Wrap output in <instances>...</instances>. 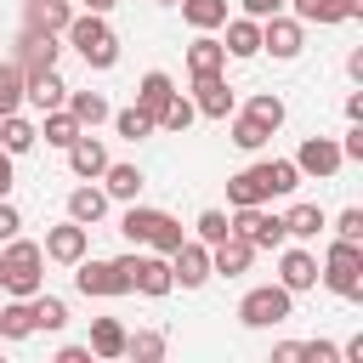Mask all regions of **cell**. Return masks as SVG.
<instances>
[{"mask_svg": "<svg viewBox=\"0 0 363 363\" xmlns=\"http://www.w3.org/2000/svg\"><path fill=\"white\" fill-rule=\"evenodd\" d=\"M301 187V170H295V159H255V164H244L238 176H227V204L238 210V204H267V199H289Z\"/></svg>", "mask_w": 363, "mask_h": 363, "instance_id": "cell-1", "label": "cell"}, {"mask_svg": "<svg viewBox=\"0 0 363 363\" xmlns=\"http://www.w3.org/2000/svg\"><path fill=\"white\" fill-rule=\"evenodd\" d=\"M119 233L130 238V250H159V255H170V250L187 238V227H182L170 210H153V204H125Z\"/></svg>", "mask_w": 363, "mask_h": 363, "instance_id": "cell-2", "label": "cell"}, {"mask_svg": "<svg viewBox=\"0 0 363 363\" xmlns=\"http://www.w3.org/2000/svg\"><path fill=\"white\" fill-rule=\"evenodd\" d=\"M40 267H45V250H40L34 238L17 233V238L0 244V289H6V295H23V301L40 295V289H45V272H40Z\"/></svg>", "mask_w": 363, "mask_h": 363, "instance_id": "cell-3", "label": "cell"}, {"mask_svg": "<svg viewBox=\"0 0 363 363\" xmlns=\"http://www.w3.org/2000/svg\"><path fill=\"white\" fill-rule=\"evenodd\" d=\"M62 40L85 57V68H96V74H108L113 62H119V34L108 28V17H96V11H74V23L62 28Z\"/></svg>", "mask_w": 363, "mask_h": 363, "instance_id": "cell-4", "label": "cell"}, {"mask_svg": "<svg viewBox=\"0 0 363 363\" xmlns=\"http://www.w3.org/2000/svg\"><path fill=\"white\" fill-rule=\"evenodd\" d=\"M318 284L340 301H363V244L357 238H335L323 250V267H318Z\"/></svg>", "mask_w": 363, "mask_h": 363, "instance_id": "cell-5", "label": "cell"}, {"mask_svg": "<svg viewBox=\"0 0 363 363\" xmlns=\"http://www.w3.org/2000/svg\"><path fill=\"white\" fill-rule=\"evenodd\" d=\"M113 261H119L125 284H130L136 295H147V301H164V295L176 289V278H170V255H159V250H130V255H113Z\"/></svg>", "mask_w": 363, "mask_h": 363, "instance_id": "cell-6", "label": "cell"}, {"mask_svg": "<svg viewBox=\"0 0 363 363\" xmlns=\"http://www.w3.org/2000/svg\"><path fill=\"white\" fill-rule=\"evenodd\" d=\"M289 312H295V295L284 284H255L238 301V323L244 329H278V323H289Z\"/></svg>", "mask_w": 363, "mask_h": 363, "instance_id": "cell-7", "label": "cell"}, {"mask_svg": "<svg viewBox=\"0 0 363 363\" xmlns=\"http://www.w3.org/2000/svg\"><path fill=\"white\" fill-rule=\"evenodd\" d=\"M74 289H79L85 301H119V295H130L119 261H96V255H79V261H74Z\"/></svg>", "mask_w": 363, "mask_h": 363, "instance_id": "cell-8", "label": "cell"}, {"mask_svg": "<svg viewBox=\"0 0 363 363\" xmlns=\"http://www.w3.org/2000/svg\"><path fill=\"white\" fill-rule=\"evenodd\" d=\"M227 221H233V233H238V238H250L255 250H278V244H289V233H284V216H272L267 204H238Z\"/></svg>", "mask_w": 363, "mask_h": 363, "instance_id": "cell-9", "label": "cell"}, {"mask_svg": "<svg viewBox=\"0 0 363 363\" xmlns=\"http://www.w3.org/2000/svg\"><path fill=\"white\" fill-rule=\"evenodd\" d=\"M261 51H272L278 62H295L301 51H306V23H295V17H261Z\"/></svg>", "mask_w": 363, "mask_h": 363, "instance_id": "cell-10", "label": "cell"}, {"mask_svg": "<svg viewBox=\"0 0 363 363\" xmlns=\"http://www.w3.org/2000/svg\"><path fill=\"white\" fill-rule=\"evenodd\" d=\"M340 142L335 136H306L301 147H295V170L301 176H312V182H329V176H340Z\"/></svg>", "mask_w": 363, "mask_h": 363, "instance_id": "cell-11", "label": "cell"}, {"mask_svg": "<svg viewBox=\"0 0 363 363\" xmlns=\"http://www.w3.org/2000/svg\"><path fill=\"white\" fill-rule=\"evenodd\" d=\"M170 278L182 284V289H204L216 272H210V244H199V238H182L176 250H170Z\"/></svg>", "mask_w": 363, "mask_h": 363, "instance_id": "cell-12", "label": "cell"}, {"mask_svg": "<svg viewBox=\"0 0 363 363\" xmlns=\"http://www.w3.org/2000/svg\"><path fill=\"white\" fill-rule=\"evenodd\" d=\"M278 284H284L289 295L318 289V255L301 250V244H278Z\"/></svg>", "mask_w": 363, "mask_h": 363, "instance_id": "cell-13", "label": "cell"}, {"mask_svg": "<svg viewBox=\"0 0 363 363\" xmlns=\"http://www.w3.org/2000/svg\"><path fill=\"white\" fill-rule=\"evenodd\" d=\"M193 108H199L204 119H227V113L238 108L227 74H193Z\"/></svg>", "mask_w": 363, "mask_h": 363, "instance_id": "cell-14", "label": "cell"}, {"mask_svg": "<svg viewBox=\"0 0 363 363\" xmlns=\"http://www.w3.org/2000/svg\"><path fill=\"white\" fill-rule=\"evenodd\" d=\"M45 261H57V267H74L85 250H91V227H79V221H57L51 233H45Z\"/></svg>", "mask_w": 363, "mask_h": 363, "instance_id": "cell-15", "label": "cell"}, {"mask_svg": "<svg viewBox=\"0 0 363 363\" xmlns=\"http://www.w3.org/2000/svg\"><path fill=\"white\" fill-rule=\"evenodd\" d=\"M62 153H68V170H74L79 182H96V176L108 170V147H102V136H91V130H79Z\"/></svg>", "mask_w": 363, "mask_h": 363, "instance_id": "cell-16", "label": "cell"}, {"mask_svg": "<svg viewBox=\"0 0 363 363\" xmlns=\"http://www.w3.org/2000/svg\"><path fill=\"white\" fill-rule=\"evenodd\" d=\"M96 182H102L108 204H136V199H142V187H147L142 164H113V159H108V170H102Z\"/></svg>", "mask_w": 363, "mask_h": 363, "instance_id": "cell-17", "label": "cell"}, {"mask_svg": "<svg viewBox=\"0 0 363 363\" xmlns=\"http://www.w3.org/2000/svg\"><path fill=\"white\" fill-rule=\"evenodd\" d=\"M250 261H255V244L238 238V233H227L221 244H210V272H221V278H244Z\"/></svg>", "mask_w": 363, "mask_h": 363, "instance_id": "cell-18", "label": "cell"}, {"mask_svg": "<svg viewBox=\"0 0 363 363\" xmlns=\"http://www.w3.org/2000/svg\"><path fill=\"white\" fill-rule=\"evenodd\" d=\"M57 57H62V45H57V34H34V28H23V40H17V62H23V74H40V68H57Z\"/></svg>", "mask_w": 363, "mask_h": 363, "instance_id": "cell-19", "label": "cell"}, {"mask_svg": "<svg viewBox=\"0 0 363 363\" xmlns=\"http://www.w3.org/2000/svg\"><path fill=\"white\" fill-rule=\"evenodd\" d=\"M23 102H34L40 113H45V108H62V102H68V85H62V74H57V68L23 74Z\"/></svg>", "mask_w": 363, "mask_h": 363, "instance_id": "cell-20", "label": "cell"}, {"mask_svg": "<svg viewBox=\"0 0 363 363\" xmlns=\"http://www.w3.org/2000/svg\"><path fill=\"white\" fill-rule=\"evenodd\" d=\"M74 0H28V17H23V28H34V34H62L68 23H74Z\"/></svg>", "mask_w": 363, "mask_h": 363, "instance_id": "cell-21", "label": "cell"}, {"mask_svg": "<svg viewBox=\"0 0 363 363\" xmlns=\"http://www.w3.org/2000/svg\"><path fill=\"white\" fill-rule=\"evenodd\" d=\"M221 28H227V40H221V45H227V57H238V62L261 57V23H255V17H227Z\"/></svg>", "mask_w": 363, "mask_h": 363, "instance_id": "cell-22", "label": "cell"}, {"mask_svg": "<svg viewBox=\"0 0 363 363\" xmlns=\"http://www.w3.org/2000/svg\"><path fill=\"white\" fill-rule=\"evenodd\" d=\"M170 96H176V79H170L164 68H147V74H142V85H136V108H142L147 119H159V108H164ZM153 130H159V125H153Z\"/></svg>", "mask_w": 363, "mask_h": 363, "instance_id": "cell-23", "label": "cell"}, {"mask_svg": "<svg viewBox=\"0 0 363 363\" xmlns=\"http://www.w3.org/2000/svg\"><path fill=\"white\" fill-rule=\"evenodd\" d=\"M227 142H233L238 153H261V147L272 142V130H267L261 119H250V113H238V108H233V113H227Z\"/></svg>", "mask_w": 363, "mask_h": 363, "instance_id": "cell-24", "label": "cell"}, {"mask_svg": "<svg viewBox=\"0 0 363 363\" xmlns=\"http://www.w3.org/2000/svg\"><path fill=\"white\" fill-rule=\"evenodd\" d=\"M108 216V193L102 187H91V182H79L74 193H68V221H79V227H96Z\"/></svg>", "mask_w": 363, "mask_h": 363, "instance_id": "cell-25", "label": "cell"}, {"mask_svg": "<svg viewBox=\"0 0 363 363\" xmlns=\"http://www.w3.org/2000/svg\"><path fill=\"white\" fill-rule=\"evenodd\" d=\"M91 357H102V363H113V357H125V323L119 318H91Z\"/></svg>", "mask_w": 363, "mask_h": 363, "instance_id": "cell-26", "label": "cell"}, {"mask_svg": "<svg viewBox=\"0 0 363 363\" xmlns=\"http://www.w3.org/2000/svg\"><path fill=\"white\" fill-rule=\"evenodd\" d=\"M187 74H227V45L216 34H199L187 45Z\"/></svg>", "mask_w": 363, "mask_h": 363, "instance_id": "cell-27", "label": "cell"}, {"mask_svg": "<svg viewBox=\"0 0 363 363\" xmlns=\"http://www.w3.org/2000/svg\"><path fill=\"white\" fill-rule=\"evenodd\" d=\"M323 227H329V216H323L318 204H289V210H284V233H289L295 244H312Z\"/></svg>", "mask_w": 363, "mask_h": 363, "instance_id": "cell-28", "label": "cell"}, {"mask_svg": "<svg viewBox=\"0 0 363 363\" xmlns=\"http://www.w3.org/2000/svg\"><path fill=\"white\" fill-rule=\"evenodd\" d=\"M28 306H34V335H62L68 329V301L62 295H28Z\"/></svg>", "mask_w": 363, "mask_h": 363, "instance_id": "cell-29", "label": "cell"}, {"mask_svg": "<svg viewBox=\"0 0 363 363\" xmlns=\"http://www.w3.org/2000/svg\"><path fill=\"white\" fill-rule=\"evenodd\" d=\"M176 6H182V23L193 34H216L227 23V0H176Z\"/></svg>", "mask_w": 363, "mask_h": 363, "instance_id": "cell-30", "label": "cell"}, {"mask_svg": "<svg viewBox=\"0 0 363 363\" xmlns=\"http://www.w3.org/2000/svg\"><path fill=\"white\" fill-rule=\"evenodd\" d=\"M62 108H68V113H74V119H79L85 130H96V125H102V119L113 113L102 91H68V102H62Z\"/></svg>", "mask_w": 363, "mask_h": 363, "instance_id": "cell-31", "label": "cell"}, {"mask_svg": "<svg viewBox=\"0 0 363 363\" xmlns=\"http://www.w3.org/2000/svg\"><path fill=\"white\" fill-rule=\"evenodd\" d=\"M34 142H40V125H28L23 113H0V147H6L11 159H17V153H28Z\"/></svg>", "mask_w": 363, "mask_h": 363, "instance_id": "cell-32", "label": "cell"}, {"mask_svg": "<svg viewBox=\"0 0 363 363\" xmlns=\"http://www.w3.org/2000/svg\"><path fill=\"white\" fill-rule=\"evenodd\" d=\"M28 335H34V306L23 295H11L0 306V340H28Z\"/></svg>", "mask_w": 363, "mask_h": 363, "instance_id": "cell-33", "label": "cell"}, {"mask_svg": "<svg viewBox=\"0 0 363 363\" xmlns=\"http://www.w3.org/2000/svg\"><path fill=\"white\" fill-rule=\"evenodd\" d=\"M295 23H318V28H335L346 23V0H289Z\"/></svg>", "mask_w": 363, "mask_h": 363, "instance_id": "cell-34", "label": "cell"}, {"mask_svg": "<svg viewBox=\"0 0 363 363\" xmlns=\"http://www.w3.org/2000/svg\"><path fill=\"white\" fill-rule=\"evenodd\" d=\"M85 125L68 113V108H45V125H40V136H45V147H68L74 136H79Z\"/></svg>", "mask_w": 363, "mask_h": 363, "instance_id": "cell-35", "label": "cell"}, {"mask_svg": "<svg viewBox=\"0 0 363 363\" xmlns=\"http://www.w3.org/2000/svg\"><path fill=\"white\" fill-rule=\"evenodd\" d=\"M193 119H199V108H193V96H182V91H176V96H170V102L159 108V119H153V125H159V130H170V136H182V130H187Z\"/></svg>", "mask_w": 363, "mask_h": 363, "instance_id": "cell-36", "label": "cell"}, {"mask_svg": "<svg viewBox=\"0 0 363 363\" xmlns=\"http://www.w3.org/2000/svg\"><path fill=\"white\" fill-rule=\"evenodd\" d=\"M23 108V62L6 57L0 62V113H17Z\"/></svg>", "mask_w": 363, "mask_h": 363, "instance_id": "cell-37", "label": "cell"}, {"mask_svg": "<svg viewBox=\"0 0 363 363\" xmlns=\"http://www.w3.org/2000/svg\"><path fill=\"white\" fill-rule=\"evenodd\" d=\"M244 113H250V119H261V125H267V130H278V125H284V113H289V108H284V96H272V91H255V96H250V102H244Z\"/></svg>", "mask_w": 363, "mask_h": 363, "instance_id": "cell-38", "label": "cell"}, {"mask_svg": "<svg viewBox=\"0 0 363 363\" xmlns=\"http://www.w3.org/2000/svg\"><path fill=\"white\" fill-rule=\"evenodd\" d=\"M108 119H113V130H119L125 142H147V136H153V119H147L136 102H130V108H119V113H108Z\"/></svg>", "mask_w": 363, "mask_h": 363, "instance_id": "cell-39", "label": "cell"}, {"mask_svg": "<svg viewBox=\"0 0 363 363\" xmlns=\"http://www.w3.org/2000/svg\"><path fill=\"white\" fill-rule=\"evenodd\" d=\"M227 233H233L227 210H216V204H210V210H199V221H193V238H199V244H221Z\"/></svg>", "mask_w": 363, "mask_h": 363, "instance_id": "cell-40", "label": "cell"}, {"mask_svg": "<svg viewBox=\"0 0 363 363\" xmlns=\"http://www.w3.org/2000/svg\"><path fill=\"white\" fill-rule=\"evenodd\" d=\"M125 357H136V363H153V357H164V335H153V329H142V335H125Z\"/></svg>", "mask_w": 363, "mask_h": 363, "instance_id": "cell-41", "label": "cell"}, {"mask_svg": "<svg viewBox=\"0 0 363 363\" xmlns=\"http://www.w3.org/2000/svg\"><path fill=\"white\" fill-rule=\"evenodd\" d=\"M329 227H335V238H357V244H363V210H357V204H346Z\"/></svg>", "mask_w": 363, "mask_h": 363, "instance_id": "cell-42", "label": "cell"}, {"mask_svg": "<svg viewBox=\"0 0 363 363\" xmlns=\"http://www.w3.org/2000/svg\"><path fill=\"white\" fill-rule=\"evenodd\" d=\"M301 357H306V363H335L340 346H335V340H301Z\"/></svg>", "mask_w": 363, "mask_h": 363, "instance_id": "cell-43", "label": "cell"}, {"mask_svg": "<svg viewBox=\"0 0 363 363\" xmlns=\"http://www.w3.org/2000/svg\"><path fill=\"white\" fill-rule=\"evenodd\" d=\"M17 233H23V216H17V204H11V199H0V244H6V238H17Z\"/></svg>", "mask_w": 363, "mask_h": 363, "instance_id": "cell-44", "label": "cell"}, {"mask_svg": "<svg viewBox=\"0 0 363 363\" xmlns=\"http://www.w3.org/2000/svg\"><path fill=\"white\" fill-rule=\"evenodd\" d=\"M238 6H244V17H255V23H261V17H278L289 0H238Z\"/></svg>", "mask_w": 363, "mask_h": 363, "instance_id": "cell-45", "label": "cell"}, {"mask_svg": "<svg viewBox=\"0 0 363 363\" xmlns=\"http://www.w3.org/2000/svg\"><path fill=\"white\" fill-rule=\"evenodd\" d=\"M340 159H363V125H352V130H346V142H340Z\"/></svg>", "mask_w": 363, "mask_h": 363, "instance_id": "cell-46", "label": "cell"}, {"mask_svg": "<svg viewBox=\"0 0 363 363\" xmlns=\"http://www.w3.org/2000/svg\"><path fill=\"white\" fill-rule=\"evenodd\" d=\"M11 187H17V170H11V153L0 147V199H11Z\"/></svg>", "mask_w": 363, "mask_h": 363, "instance_id": "cell-47", "label": "cell"}, {"mask_svg": "<svg viewBox=\"0 0 363 363\" xmlns=\"http://www.w3.org/2000/svg\"><path fill=\"white\" fill-rule=\"evenodd\" d=\"M57 363H91V346H74L68 340V346H57Z\"/></svg>", "mask_w": 363, "mask_h": 363, "instance_id": "cell-48", "label": "cell"}, {"mask_svg": "<svg viewBox=\"0 0 363 363\" xmlns=\"http://www.w3.org/2000/svg\"><path fill=\"white\" fill-rule=\"evenodd\" d=\"M272 363H301V340H284V346H272Z\"/></svg>", "mask_w": 363, "mask_h": 363, "instance_id": "cell-49", "label": "cell"}, {"mask_svg": "<svg viewBox=\"0 0 363 363\" xmlns=\"http://www.w3.org/2000/svg\"><path fill=\"white\" fill-rule=\"evenodd\" d=\"M346 119H352V125H363V91H352V96H346Z\"/></svg>", "mask_w": 363, "mask_h": 363, "instance_id": "cell-50", "label": "cell"}, {"mask_svg": "<svg viewBox=\"0 0 363 363\" xmlns=\"http://www.w3.org/2000/svg\"><path fill=\"white\" fill-rule=\"evenodd\" d=\"M340 357H346V363H363V335H352V340L340 346Z\"/></svg>", "mask_w": 363, "mask_h": 363, "instance_id": "cell-51", "label": "cell"}, {"mask_svg": "<svg viewBox=\"0 0 363 363\" xmlns=\"http://www.w3.org/2000/svg\"><path fill=\"white\" fill-rule=\"evenodd\" d=\"M113 6H119V0H79V11H96V17H108Z\"/></svg>", "mask_w": 363, "mask_h": 363, "instance_id": "cell-52", "label": "cell"}, {"mask_svg": "<svg viewBox=\"0 0 363 363\" xmlns=\"http://www.w3.org/2000/svg\"><path fill=\"white\" fill-rule=\"evenodd\" d=\"M159 6H176V0H159Z\"/></svg>", "mask_w": 363, "mask_h": 363, "instance_id": "cell-53", "label": "cell"}]
</instances>
